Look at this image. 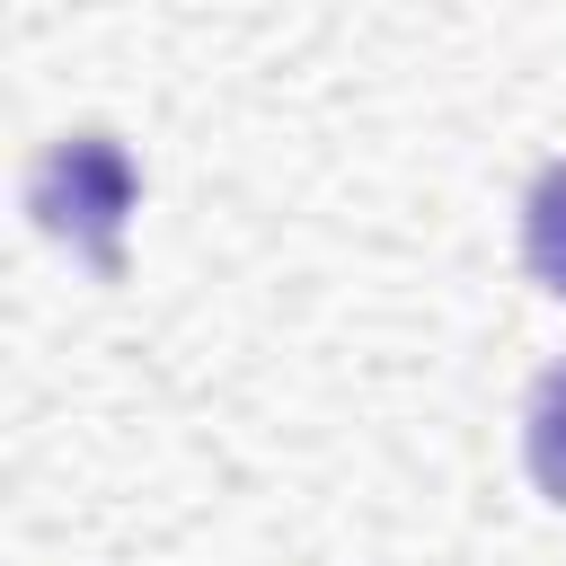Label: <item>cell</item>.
Masks as SVG:
<instances>
[{
	"label": "cell",
	"instance_id": "1",
	"mask_svg": "<svg viewBox=\"0 0 566 566\" xmlns=\"http://www.w3.org/2000/svg\"><path fill=\"white\" fill-rule=\"evenodd\" d=\"M27 212L62 248H80L97 274H124V221H133V159H124V142L115 133L53 142L35 159V177H27Z\"/></svg>",
	"mask_w": 566,
	"mask_h": 566
},
{
	"label": "cell",
	"instance_id": "2",
	"mask_svg": "<svg viewBox=\"0 0 566 566\" xmlns=\"http://www.w3.org/2000/svg\"><path fill=\"white\" fill-rule=\"evenodd\" d=\"M522 451H531V478L548 504H566V363L531 389V424H522Z\"/></svg>",
	"mask_w": 566,
	"mask_h": 566
},
{
	"label": "cell",
	"instance_id": "3",
	"mask_svg": "<svg viewBox=\"0 0 566 566\" xmlns=\"http://www.w3.org/2000/svg\"><path fill=\"white\" fill-rule=\"evenodd\" d=\"M522 256L548 292H566V168H548L531 186V212H522Z\"/></svg>",
	"mask_w": 566,
	"mask_h": 566
}]
</instances>
